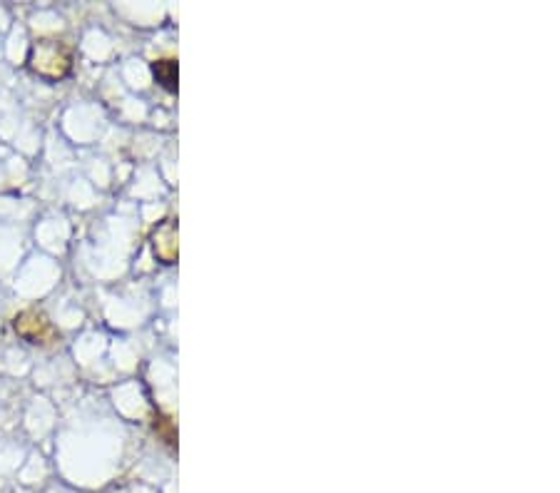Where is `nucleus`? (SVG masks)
Masks as SVG:
<instances>
[{
	"mask_svg": "<svg viewBox=\"0 0 560 493\" xmlns=\"http://www.w3.org/2000/svg\"><path fill=\"white\" fill-rule=\"evenodd\" d=\"M28 68L33 70L38 78L58 83L73 68V50L68 43L58 38H35L28 50Z\"/></svg>",
	"mask_w": 560,
	"mask_h": 493,
	"instance_id": "obj_1",
	"label": "nucleus"
},
{
	"mask_svg": "<svg viewBox=\"0 0 560 493\" xmlns=\"http://www.w3.org/2000/svg\"><path fill=\"white\" fill-rule=\"evenodd\" d=\"M13 329L28 344H40V347H48V344H53L58 339V332L50 324V319L43 312H38V309H23L20 314H15Z\"/></svg>",
	"mask_w": 560,
	"mask_h": 493,
	"instance_id": "obj_2",
	"label": "nucleus"
},
{
	"mask_svg": "<svg viewBox=\"0 0 560 493\" xmlns=\"http://www.w3.org/2000/svg\"><path fill=\"white\" fill-rule=\"evenodd\" d=\"M152 252H155V257L160 259L162 264H172L177 259L180 245H177V222L172 220V217L162 220L160 225L152 230Z\"/></svg>",
	"mask_w": 560,
	"mask_h": 493,
	"instance_id": "obj_3",
	"label": "nucleus"
},
{
	"mask_svg": "<svg viewBox=\"0 0 560 493\" xmlns=\"http://www.w3.org/2000/svg\"><path fill=\"white\" fill-rule=\"evenodd\" d=\"M152 73L155 80L167 90V93H177V60L175 58H157L152 63Z\"/></svg>",
	"mask_w": 560,
	"mask_h": 493,
	"instance_id": "obj_4",
	"label": "nucleus"
}]
</instances>
